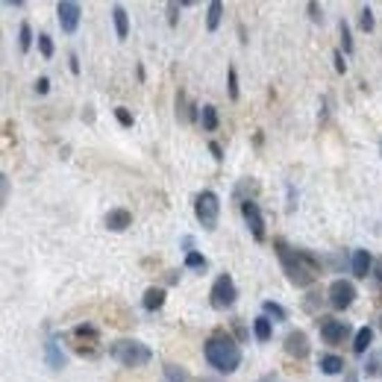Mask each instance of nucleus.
<instances>
[{
	"label": "nucleus",
	"mask_w": 382,
	"mask_h": 382,
	"mask_svg": "<svg viewBox=\"0 0 382 382\" xmlns=\"http://www.w3.org/2000/svg\"><path fill=\"white\" fill-rule=\"evenodd\" d=\"M274 248H277V256H279V262H282V270H286V277L291 286H297V288H306V286H312V282L318 279L320 274V259L309 250H297V248H288L282 238L274 241Z\"/></svg>",
	"instance_id": "obj_1"
},
{
	"label": "nucleus",
	"mask_w": 382,
	"mask_h": 382,
	"mask_svg": "<svg viewBox=\"0 0 382 382\" xmlns=\"http://www.w3.org/2000/svg\"><path fill=\"white\" fill-rule=\"evenodd\" d=\"M203 356H206L209 367H215L218 374H232V371H238V365H241L238 341H232L227 332H215V336L203 344Z\"/></svg>",
	"instance_id": "obj_2"
},
{
	"label": "nucleus",
	"mask_w": 382,
	"mask_h": 382,
	"mask_svg": "<svg viewBox=\"0 0 382 382\" xmlns=\"http://www.w3.org/2000/svg\"><path fill=\"white\" fill-rule=\"evenodd\" d=\"M109 356L118 362V365H124V367H144V365H150L153 359V350L147 347L144 341H135V338H118L112 347H109Z\"/></svg>",
	"instance_id": "obj_3"
},
{
	"label": "nucleus",
	"mask_w": 382,
	"mask_h": 382,
	"mask_svg": "<svg viewBox=\"0 0 382 382\" xmlns=\"http://www.w3.org/2000/svg\"><path fill=\"white\" fill-rule=\"evenodd\" d=\"M194 215L200 220V227L212 232L218 227V218H220V197L215 191H200L194 200Z\"/></svg>",
	"instance_id": "obj_4"
},
{
	"label": "nucleus",
	"mask_w": 382,
	"mask_h": 382,
	"mask_svg": "<svg viewBox=\"0 0 382 382\" xmlns=\"http://www.w3.org/2000/svg\"><path fill=\"white\" fill-rule=\"evenodd\" d=\"M236 300H238L236 282H232L229 274H220V277L212 282V291H209V303H212V309L224 312V309H229V306H236Z\"/></svg>",
	"instance_id": "obj_5"
},
{
	"label": "nucleus",
	"mask_w": 382,
	"mask_h": 382,
	"mask_svg": "<svg viewBox=\"0 0 382 382\" xmlns=\"http://www.w3.org/2000/svg\"><path fill=\"white\" fill-rule=\"evenodd\" d=\"M318 329H320V338H324L327 344H341L353 332L347 320H338V318H329V315L318 318Z\"/></svg>",
	"instance_id": "obj_6"
},
{
	"label": "nucleus",
	"mask_w": 382,
	"mask_h": 382,
	"mask_svg": "<svg viewBox=\"0 0 382 382\" xmlns=\"http://www.w3.org/2000/svg\"><path fill=\"white\" fill-rule=\"evenodd\" d=\"M327 294H329V306H332V309L344 312V309H350L353 300H356V286H353L350 279H336Z\"/></svg>",
	"instance_id": "obj_7"
},
{
	"label": "nucleus",
	"mask_w": 382,
	"mask_h": 382,
	"mask_svg": "<svg viewBox=\"0 0 382 382\" xmlns=\"http://www.w3.org/2000/svg\"><path fill=\"white\" fill-rule=\"evenodd\" d=\"M241 218H244V224H248L250 236L256 241H265V215L256 200H241Z\"/></svg>",
	"instance_id": "obj_8"
},
{
	"label": "nucleus",
	"mask_w": 382,
	"mask_h": 382,
	"mask_svg": "<svg viewBox=\"0 0 382 382\" xmlns=\"http://www.w3.org/2000/svg\"><path fill=\"white\" fill-rule=\"evenodd\" d=\"M56 15H59V27H62V33H77L80 27V18H83V6L73 3V0H62V3L56 6Z\"/></svg>",
	"instance_id": "obj_9"
},
{
	"label": "nucleus",
	"mask_w": 382,
	"mask_h": 382,
	"mask_svg": "<svg viewBox=\"0 0 382 382\" xmlns=\"http://www.w3.org/2000/svg\"><path fill=\"white\" fill-rule=\"evenodd\" d=\"M309 336H306L303 329H294V332H288V338H286V353L288 356H294V359H306L309 356Z\"/></svg>",
	"instance_id": "obj_10"
},
{
	"label": "nucleus",
	"mask_w": 382,
	"mask_h": 382,
	"mask_svg": "<svg viewBox=\"0 0 382 382\" xmlns=\"http://www.w3.org/2000/svg\"><path fill=\"white\" fill-rule=\"evenodd\" d=\"M350 270L356 279H367V274H374V259L367 250H353V259H350Z\"/></svg>",
	"instance_id": "obj_11"
},
{
	"label": "nucleus",
	"mask_w": 382,
	"mask_h": 382,
	"mask_svg": "<svg viewBox=\"0 0 382 382\" xmlns=\"http://www.w3.org/2000/svg\"><path fill=\"white\" fill-rule=\"evenodd\" d=\"M130 224H132V212H130V209H109V212H106V229L124 232Z\"/></svg>",
	"instance_id": "obj_12"
},
{
	"label": "nucleus",
	"mask_w": 382,
	"mask_h": 382,
	"mask_svg": "<svg viewBox=\"0 0 382 382\" xmlns=\"http://www.w3.org/2000/svg\"><path fill=\"white\" fill-rule=\"evenodd\" d=\"M318 367H320V371H324L327 376H336V374H341V371H347V365H344L341 356H332V353L320 356V359H318Z\"/></svg>",
	"instance_id": "obj_13"
},
{
	"label": "nucleus",
	"mask_w": 382,
	"mask_h": 382,
	"mask_svg": "<svg viewBox=\"0 0 382 382\" xmlns=\"http://www.w3.org/2000/svg\"><path fill=\"white\" fill-rule=\"evenodd\" d=\"M253 336H256V341H270V336H274V320H270L268 315H259V318H253Z\"/></svg>",
	"instance_id": "obj_14"
},
{
	"label": "nucleus",
	"mask_w": 382,
	"mask_h": 382,
	"mask_svg": "<svg viewBox=\"0 0 382 382\" xmlns=\"http://www.w3.org/2000/svg\"><path fill=\"white\" fill-rule=\"evenodd\" d=\"M220 18H224V3H220V0H212V3L206 6V30L215 33L220 27Z\"/></svg>",
	"instance_id": "obj_15"
},
{
	"label": "nucleus",
	"mask_w": 382,
	"mask_h": 382,
	"mask_svg": "<svg viewBox=\"0 0 382 382\" xmlns=\"http://www.w3.org/2000/svg\"><path fill=\"white\" fill-rule=\"evenodd\" d=\"M141 306H144L147 312H159L165 306V288H147Z\"/></svg>",
	"instance_id": "obj_16"
},
{
	"label": "nucleus",
	"mask_w": 382,
	"mask_h": 382,
	"mask_svg": "<svg viewBox=\"0 0 382 382\" xmlns=\"http://www.w3.org/2000/svg\"><path fill=\"white\" fill-rule=\"evenodd\" d=\"M371 341H374V329L371 327H362L359 332H356V338H353V353L356 356H365L367 350H371Z\"/></svg>",
	"instance_id": "obj_17"
},
{
	"label": "nucleus",
	"mask_w": 382,
	"mask_h": 382,
	"mask_svg": "<svg viewBox=\"0 0 382 382\" xmlns=\"http://www.w3.org/2000/svg\"><path fill=\"white\" fill-rule=\"evenodd\" d=\"M44 359H47V365H51L53 371H59V367H65V356H62V350H59L56 338H51V341L44 344Z\"/></svg>",
	"instance_id": "obj_18"
},
{
	"label": "nucleus",
	"mask_w": 382,
	"mask_h": 382,
	"mask_svg": "<svg viewBox=\"0 0 382 382\" xmlns=\"http://www.w3.org/2000/svg\"><path fill=\"white\" fill-rule=\"evenodd\" d=\"M112 21H115V35H118V39H127V35H130V18H127L124 6L112 9Z\"/></svg>",
	"instance_id": "obj_19"
},
{
	"label": "nucleus",
	"mask_w": 382,
	"mask_h": 382,
	"mask_svg": "<svg viewBox=\"0 0 382 382\" xmlns=\"http://www.w3.org/2000/svg\"><path fill=\"white\" fill-rule=\"evenodd\" d=\"M200 124H203V130H209V132L218 130V109H215L212 103H206V106L200 109Z\"/></svg>",
	"instance_id": "obj_20"
},
{
	"label": "nucleus",
	"mask_w": 382,
	"mask_h": 382,
	"mask_svg": "<svg viewBox=\"0 0 382 382\" xmlns=\"http://www.w3.org/2000/svg\"><path fill=\"white\" fill-rule=\"evenodd\" d=\"M262 312H265L270 320H277V324H282V320H288V312L282 309L279 303H274V300H265V303H262Z\"/></svg>",
	"instance_id": "obj_21"
},
{
	"label": "nucleus",
	"mask_w": 382,
	"mask_h": 382,
	"mask_svg": "<svg viewBox=\"0 0 382 382\" xmlns=\"http://www.w3.org/2000/svg\"><path fill=\"white\" fill-rule=\"evenodd\" d=\"M30 47H33V27H30L27 21H24L21 27H18V51H21V53H27Z\"/></svg>",
	"instance_id": "obj_22"
},
{
	"label": "nucleus",
	"mask_w": 382,
	"mask_h": 382,
	"mask_svg": "<svg viewBox=\"0 0 382 382\" xmlns=\"http://www.w3.org/2000/svg\"><path fill=\"white\" fill-rule=\"evenodd\" d=\"M379 367H382V359L376 353H371V356H367V362H365V367H362V374L365 376H379Z\"/></svg>",
	"instance_id": "obj_23"
},
{
	"label": "nucleus",
	"mask_w": 382,
	"mask_h": 382,
	"mask_svg": "<svg viewBox=\"0 0 382 382\" xmlns=\"http://www.w3.org/2000/svg\"><path fill=\"white\" fill-rule=\"evenodd\" d=\"M206 265H209V262H206V256H203V253H197V250H194V253L186 256V268H189V270H206Z\"/></svg>",
	"instance_id": "obj_24"
},
{
	"label": "nucleus",
	"mask_w": 382,
	"mask_h": 382,
	"mask_svg": "<svg viewBox=\"0 0 382 382\" xmlns=\"http://www.w3.org/2000/svg\"><path fill=\"white\" fill-rule=\"evenodd\" d=\"M73 336H77V338L97 341V338H101V332H97V327H92V324H80L77 329H73Z\"/></svg>",
	"instance_id": "obj_25"
},
{
	"label": "nucleus",
	"mask_w": 382,
	"mask_h": 382,
	"mask_svg": "<svg viewBox=\"0 0 382 382\" xmlns=\"http://www.w3.org/2000/svg\"><path fill=\"white\" fill-rule=\"evenodd\" d=\"M39 51H42L44 59H51V56H53V39H51L47 33H39Z\"/></svg>",
	"instance_id": "obj_26"
},
{
	"label": "nucleus",
	"mask_w": 382,
	"mask_h": 382,
	"mask_svg": "<svg viewBox=\"0 0 382 382\" xmlns=\"http://www.w3.org/2000/svg\"><path fill=\"white\" fill-rule=\"evenodd\" d=\"M165 379H168V382H189V379H186V374H182L177 365H171V362L165 365Z\"/></svg>",
	"instance_id": "obj_27"
},
{
	"label": "nucleus",
	"mask_w": 382,
	"mask_h": 382,
	"mask_svg": "<svg viewBox=\"0 0 382 382\" xmlns=\"http://www.w3.org/2000/svg\"><path fill=\"white\" fill-rule=\"evenodd\" d=\"M359 24H362V30H365V33H371V30H374V9H371V6H365V9H362Z\"/></svg>",
	"instance_id": "obj_28"
},
{
	"label": "nucleus",
	"mask_w": 382,
	"mask_h": 382,
	"mask_svg": "<svg viewBox=\"0 0 382 382\" xmlns=\"http://www.w3.org/2000/svg\"><path fill=\"white\" fill-rule=\"evenodd\" d=\"M115 118H118V124H121V127H132V124H135V118L127 112L124 106H118V109H115Z\"/></svg>",
	"instance_id": "obj_29"
},
{
	"label": "nucleus",
	"mask_w": 382,
	"mask_h": 382,
	"mask_svg": "<svg viewBox=\"0 0 382 382\" xmlns=\"http://www.w3.org/2000/svg\"><path fill=\"white\" fill-rule=\"evenodd\" d=\"M227 85H229V97H232V101H238V73H236V68H229Z\"/></svg>",
	"instance_id": "obj_30"
},
{
	"label": "nucleus",
	"mask_w": 382,
	"mask_h": 382,
	"mask_svg": "<svg viewBox=\"0 0 382 382\" xmlns=\"http://www.w3.org/2000/svg\"><path fill=\"white\" fill-rule=\"evenodd\" d=\"M341 39H344V53H350V51H353V39H350L347 21H341Z\"/></svg>",
	"instance_id": "obj_31"
},
{
	"label": "nucleus",
	"mask_w": 382,
	"mask_h": 382,
	"mask_svg": "<svg viewBox=\"0 0 382 382\" xmlns=\"http://www.w3.org/2000/svg\"><path fill=\"white\" fill-rule=\"evenodd\" d=\"M306 9H309V18H312L315 24H320V21H324V9H320L318 3H306Z\"/></svg>",
	"instance_id": "obj_32"
},
{
	"label": "nucleus",
	"mask_w": 382,
	"mask_h": 382,
	"mask_svg": "<svg viewBox=\"0 0 382 382\" xmlns=\"http://www.w3.org/2000/svg\"><path fill=\"white\" fill-rule=\"evenodd\" d=\"M332 62H336V71H338V73L347 71V62H344V53H341V51L332 53Z\"/></svg>",
	"instance_id": "obj_33"
},
{
	"label": "nucleus",
	"mask_w": 382,
	"mask_h": 382,
	"mask_svg": "<svg viewBox=\"0 0 382 382\" xmlns=\"http://www.w3.org/2000/svg\"><path fill=\"white\" fill-rule=\"evenodd\" d=\"M209 153L215 156V162H224V150H220L218 141H209Z\"/></svg>",
	"instance_id": "obj_34"
},
{
	"label": "nucleus",
	"mask_w": 382,
	"mask_h": 382,
	"mask_svg": "<svg viewBox=\"0 0 382 382\" xmlns=\"http://www.w3.org/2000/svg\"><path fill=\"white\" fill-rule=\"evenodd\" d=\"M182 6L180 3H168V21H171V27H177V12H180Z\"/></svg>",
	"instance_id": "obj_35"
},
{
	"label": "nucleus",
	"mask_w": 382,
	"mask_h": 382,
	"mask_svg": "<svg viewBox=\"0 0 382 382\" xmlns=\"http://www.w3.org/2000/svg\"><path fill=\"white\" fill-rule=\"evenodd\" d=\"M35 92H39V94H47V92H51V80H47V77H39V80H35Z\"/></svg>",
	"instance_id": "obj_36"
},
{
	"label": "nucleus",
	"mask_w": 382,
	"mask_h": 382,
	"mask_svg": "<svg viewBox=\"0 0 382 382\" xmlns=\"http://www.w3.org/2000/svg\"><path fill=\"white\" fill-rule=\"evenodd\" d=\"M182 250H186V256L194 253V238L191 236H182Z\"/></svg>",
	"instance_id": "obj_37"
},
{
	"label": "nucleus",
	"mask_w": 382,
	"mask_h": 382,
	"mask_svg": "<svg viewBox=\"0 0 382 382\" xmlns=\"http://www.w3.org/2000/svg\"><path fill=\"white\" fill-rule=\"evenodd\" d=\"M374 282H379V286H382V259H379V262H376V268H374Z\"/></svg>",
	"instance_id": "obj_38"
},
{
	"label": "nucleus",
	"mask_w": 382,
	"mask_h": 382,
	"mask_svg": "<svg viewBox=\"0 0 382 382\" xmlns=\"http://www.w3.org/2000/svg\"><path fill=\"white\" fill-rule=\"evenodd\" d=\"M68 68H71V73H80V59L71 56V59H68Z\"/></svg>",
	"instance_id": "obj_39"
},
{
	"label": "nucleus",
	"mask_w": 382,
	"mask_h": 382,
	"mask_svg": "<svg viewBox=\"0 0 382 382\" xmlns=\"http://www.w3.org/2000/svg\"><path fill=\"white\" fill-rule=\"evenodd\" d=\"M0 180H3V203H6V197H9V177L3 174V177H0Z\"/></svg>",
	"instance_id": "obj_40"
},
{
	"label": "nucleus",
	"mask_w": 382,
	"mask_h": 382,
	"mask_svg": "<svg viewBox=\"0 0 382 382\" xmlns=\"http://www.w3.org/2000/svg\"><path fill=\"white\" fill-rule=\"evenodd\" d=\"M6 6H9V9H21L24 0H6Z\"/></svg>",
	"instance_id": "obj_41"
},
{
	"label": "nucleus",
	"mask_w": 382,
	"mask_h": 382,
	"mask_svg": "<svg viewBox=\"0 0 382 382\" xmlns=\"http://www.w3.org/2000/svg\"><path fill=\"white\" fill-rule=\"evenodd\" d=\"M344 374H347V376H344V382H359V376H356L353 371H344Z\"/></svg>",
	"instance_id": "obj_42"
},
{
	"label": "nucleus",
	"mask_w": 382,
	"mask_h": 382,
	"mask_svg": "<svg viewBox=\"0 0 382 382\" xmlns=\"http://www.w3.org/2000/svg\"><path fill=\"white\" fill-rule=\"evenodd\" d=\"M379 153H382V144H379Z\"/></svg>",
	"instance_id": "obj_43"
},
{
	"label": "nucleus",
	"mask_w": 382,
	"mask_h": 382,
	"mask_svg": "<svg viewBox=\"0 0 382 382\" xmlns=\"http://www.w3.org/2000/svg\"><path fill=\"white\" fill-rule=\"evenodd\" d=\"M379 329H382V320H379Z\"/></svg>",
	"instance_id": "obj_44"
}]
</instances>
